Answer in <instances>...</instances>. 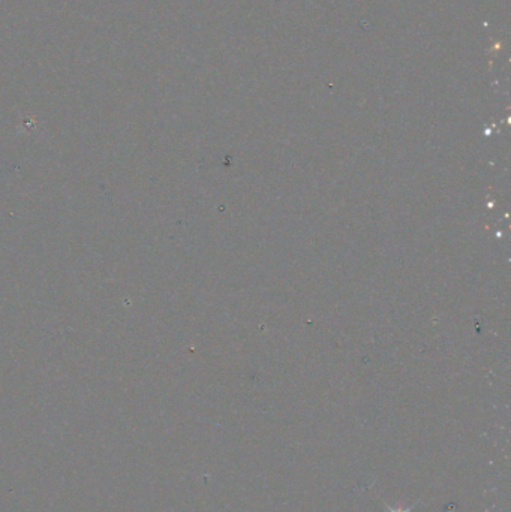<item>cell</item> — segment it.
Returning <instances> with one entry per match:
<instances>
[{"mask_svg": "<svg viewBox=\"0 0 511 512\" xmlns=\"http://www.w3.org/2000/svg\"><path fill=\"white\" fill-rule=\"evenodd\" d=\"M390 512H411V508H410V510H399V511L390 510Z\"/></svg>", "mask_w": 511, "mask_h": 512, "instance_id": "6da1fadb", "label": "cell"}]
</instances>
